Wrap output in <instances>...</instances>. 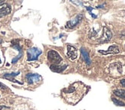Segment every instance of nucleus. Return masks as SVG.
I'll return each instance as SVG.
<instances>
[{"instance_id": "nucleus-3", "label": "nucleus", "mask_w": 125, "mask_h": 110, "mask_svg": "<svg viewBox=\"0 0 125 110\" xmlns=\"http://www.w3.org/2000/svg\"><path fill=\"white\" fill-rule=\"evenodd\" d=\"M42 51L40 49L37 47H31L29 48L27 51V54H28V61H31V60H36L39 58V56L42 54Z\"/></svg>"}, {"instance_id": "nucleus-10", "label": "nucleus", "mask_w": 125, "mask_h": 110, "mask_svg": "<svg viewBox=\"0 0 125 110\" xmlns=\"http://www.w3.org/2000/svg\"><path fill=\"white\" fill-rule=\"evenodd\" d=\"M81 55H82V57L84 60V61L86 62V64L88 65H90L91 64V59H90V57H89V54L88 53L85 49L84 47H81Z\"/></svg>"}, {"instance_id": "nucleus-13", "label": "nucleus", "mask_w": 125, "mask_h": 110, "mask_svg": "<svg viewBox=\"0 0 125 110\" xmlns=\"http://www.w3.org/2000/svg\"><path fill=\"white\" fill-rule=\"evenodd\" d=\"M114 93H115V95H116L118 97L125 99V90H116L114 91Z\"/></svg>"}, {"instance_id": "nucleus-9", "label": "nucleus", "mask_w": 125, "mask_h": 110, "mask_svg": "<svg viewBox=\"0 0 125 110\" xmlns=\"http://www.w3.org/2000/svg\"><path fill=\"white\" fill-rule=\"evenodd\" d=\"M99 53L102 54H104V55H107V54H118L120 52V50H119V48L117 45H112L109 48H108L107 51H98Z\"/></svg>"}, {"instance_id": "nucleus-14", "label": "nucleus", "mask_w": 125, "mask_h": 110, "mask_svg": "<svg viewBox=\"0 0 125 110\" xmlns=\"http://www.w3.org/2000/svg\"><path fill=\"white\" fill-rule=\"evenodd\" d=\"M112 101L114 102V103H115L116 106H125V104L123 102H121L120 100H117L115 98H112Z\"/></svg>"}, {"instance_id": "nucleus-1", "label": "nucleus", "mask_w": 125, "mask_h": 110, "mask_svg": "<svg viewBox=\"0 0 125 110\" xmlns=\"http://www.w3.org/2000/svg\"><path fill=\"white\" fill-rule=\"evenodd\" d=\"M88 92V86L81 82H75L62 90V96L68 103L77 104Z\"/></svg>"}, {"instance_id": "nucleus-19", "label": "nucleus", "mask_w": 125, "mask_h": 110, "mask_svg": "<svg viewBox=\"0 0 125 110\" xmlns=\"http://www.w3.org/2000/svg\"><path fill=\"white\" fill-rule=\"evenodd\" d=\"M2 42V40H0V44H1Z\"/></svg>"}, {"instance_id": "nucleus-4", "label": "nucleus", "mask_w": 125, "mask_h": 110, "mask_svg": "<svg viewBox=\"0 0 125 110\" xmlns=\"http://www.w3.org/2000/svg\"><path fill=\"white\" fill-rule=\"evenodd\" d=\"M112 38V33L111 31L107 28V27L104 28V31H103V34L101 37H100V39L98 40L99 43H104L111 41Z\"/></svg>"}, {"instance_id": "nucleus-7", "label": "nucleus", "mask_w": 125, "mask_h": 110, "mask_svg": "<svg viewBox=\"0 0 125 110\" xmlns=\"http://www.w3.org/2000/svg\"><path fill=\"white\" fill-rule=\"evenodd\" d=\"M82 18H83V15H81V14L77 15L72 20H70V21H68V22H67V28H72L75 27L81 21Z\"/></svg>"}, {"instance_id": "nucleus-8", "label": "nucleus", "mask_w": 125, "mask_h": 110, "mask_svg": "<svg viewBox=\"0 0 125 110\" xmlns=\"http://www.w3.org/2000/svg\"><path fill=\"white\" fill-rule=\"evenodd\" d=\"M26 80L29 84H32L35 82H38L42 80V76L36 73H29L26 75Z\"/></svg>"}, {"instance_id": "nucleus-2", "label": "nucleus", "mask_w": 125, "mask_h": 110, "mask_svg": "<svg viewBox=\"0 0 125 110\" xmlns=\"http://www.w3.org/2000/svg\"><path fill=\"white\" fill-rule=\"evenodd\" d=\"M48 59L55 65H58L62 61V58L57 51L51 50L48 52Z\"/></svg>"}, {"instance_id": "nucleus-5", "label": "nucleus", "mask_w": 125, "mask_h": 110, "mask_svg": "<svg viewBox=\"0 0 125 110\" xmlns=\"http://www.w3.org/2000/svg\"><path fill=\"white\" fill-rule=\"evenodd\" d=\"M0 7H1L0 8V18L10 14L11 8L8 4L5 3L3 1H2L0 2Z\"/></svg>"}, {"instance_id": "nucleus-20", "label": "nucleus", "mask_w": 125, "mask_h": 110, "mask_svg": "<svg viewBox=\"0 0 125 110\" xmlns=\"http://www.w3.org/2000/svg\"><path fill=\"white\" fill-rule=\"evenodd\" d=\"M0 63H1V59H0Z\"/></svg>"}, {"instance_id": "nucleus-16", "label": "nucleus", "mask_w": 125, "mask_h": 110, "mask_svg": "<svg viewBox=\"0 0 125 110\" xmlns=\"http://www.w3.org/2000/svg\"><path fill=\"white\" fill-rule=\"evenodd\" d=\"M121 84L123 86L125 87V79H123V80H121Z\"/></svg>"}, {"instance_id": "nucleus-12", "label": "nucleus", "mask_w": 125, "mask_h": 110, "mask_svg": "<svg viewBox=\"0 0 125 110\" xmlns=\"http://www.w3.org/2000/svg\"><path fill=\"white\" fill-rule=\"evenodd\" d=\"M19 73V72H18V73H5V74L4 75V77H5V78H6V79H8V80H11V81L16 82H18V83H20L19 82L16 81L15 80L13 79L14 76H17Z\"/></svg>"}, {"instance_id": "nucleus-18", "label": "nucleus", "mask_w": 125, "mask_h": 110, "mask_svg": "<svg viewBox=\"0 0 125 110\" xmlns=\"http://www.w3.org/2000/svg\"><path fill=\"white\" fill-rule=\"evenodd\" d=\"M4 108V106H0V110H1L2 109H3Z\"/></svg>"}, {"instance_id": "nucleus-6", "label": "nucleus", "mask_w": 125, "mask_h": 110, "mask_svg": "<svg viewBox=\"0 0 125 110\" xmlns=\"http://www.w3.org/2000/svg\"><path fill=\"white\" fill-rule=\"evenodd\" d=\"M67 57L72 60H74L78 57V50L74 46L68 45Z\"/></svg>"}, {"instance_id": "nucleus-11", "label": "nucleus", "mask_w": 125, "mask_h": 110, "mask_svg": "<svg viewBox=\"0 0 125 110\" xmlns=\"http://www.w3.org/2000/svg\"><path fill=\"white\" fill-rule=\"evenodd\" d=\"M67 67V65H63V66H58V65H55L53 64L52 65L50 68L52 71L56 73H62L63 70H64Z\"/></svg>"}, {"instance_id": "nucleus-17", "label": "nucleus", "mask_w": 125, "mask_h": 110, "mask_svg": "<svg viewBox=\"0 0 125 110\" xmlns=\"http://www.w3.org/2000/svg\"><path fill=\"white\" fill-rule=\"evenodd\" d=\"M0 87H1V88H6L5 85H4L3 83H2V82H0Z\"/></svg>"}, {"instance_id": "nucleus-15", "label": "nucleus", "mask_w": 125, "mask_h": 110, "mask_svg": "<svg viewBox=\"0 0 125 110\" xmlns=\"http://www.w3.org/2000/svg\"><path fill=\"white\" fill-rule=\"evenodd\" d=\"M21 56H22V53H20L17 57H15V58H13V59H12V64H15V63L17 62L18 60H19V59H20V58H21Z\"/></svg>"}]
</instances>
